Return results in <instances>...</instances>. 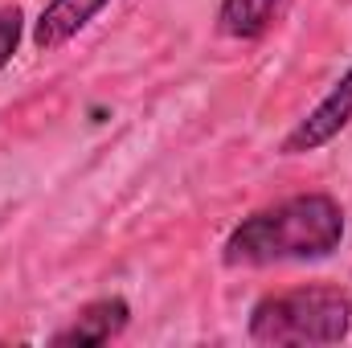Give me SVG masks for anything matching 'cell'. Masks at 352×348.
I'll return each instance as SVG.
<instances>
[{
	"label": "cell",
	"instance_id": "6da1fadb",
	"mask_svg": "<svg viewBox=\"0 0 352 348\" xmlns=\"http://www.w3.org/2000/svg\"><path fill=\"white\" fill-rule=\"evenodd\" d=\"M344 205L332 193H299L283 197L266 209L242 217L221 242V262L258 270L278 262H320L332 259L344 242Z\"/></svg>",
	"mask_w": 352,
	"mask_h": 348
},
{
	"label": "cell",
	"instance_id": "7a4b0ae2",
	"mask_svg": "<svg viewBox=\"0 0 352 348\" xmlns=\"http://www.w3.org/2000/svg\"><path fill=\"white\" fill-rule=\"evenodd\" d=\"M352 332V291L332 283L291 287L263 295L250 307L246 336L263 348H320L340 345Z\"/></svg>",
	"mask_w": 352,
	"mask_h": 348
},
{
	"label": "cell",
	"instance_id": "3957f363",
	"mask_svg": "<svg viewBox=\"0 0 352 348\" xmlns=\"http://www.w3.org/2000/svg\"><path fill=\"white\" fill-rule=\"evenodd\" d=\"M352 123V66L336 78V87L328 90L283 140V156H307V152H320L324 144H332L344 127Z\"/></svg>",
	"mask_w": 352,
	"mask_h": 348
},
{
	"label": "cell",
	"instance_id": "277c9868",
	"mask_svg": "<svg viewBox=\"0 0 352 348\" xmlns=\"http://www.w3.org/2000/svg\"><path fill=\"white\" fill-rule=\"evenodd\" d=\"M131 324V303L123 295H102L90 299L87 307L50 336V345H74V348H94V345H111L127 332Z\"/></svg>",
	"mask_w": 352,
	"mask_h": 348
},
{
	"label": "cell",
	"instance_id": "5b68a950",
	"mask_svg": "<svg viewBox=\"0 0 352 348\" xmlns=\"http://www.w3.org/2000/svg\"><path fill=\"white\" fill-rule=\"evenodd\" d=\"M107 4H111V0H45V8L37 12L29 37H33V45H37L41 54H54V50H62L66 41H74Z\"/></svg>",
	"mask_w": 352,
	"mask_h": 348
},
{
	"label": "cell",
	"instance_id": "8992f818",
	"mask_svg": "<svg viewBox=\"0 0 352 348\" xmlns=\"http://www.w3.org/2000/svg\"><path fill=\"white\" fill-rule=\"evenodd\" d=\"M283 0H221L217 4V33L230 41H258L274 25Z\"/></svg>",
	"mask_w": 352,
	"mask_h": 348
},
{
	"label": "cell",
	"instance_id": "52a82bcc",
	"mask_svg": "<svg viewBox=\"0 0 352 348\" xmlns=\"http://www.w3.org/2000/svg\"><path fill=\"white\" fill-rule=\"evenodd\" d=\"M21 37H25V12H21L16 4H4V8H0V70L16 58Z\"/></svg>",
	"mask_w": 352,
	"mask_h": 348
}]
</instances>
